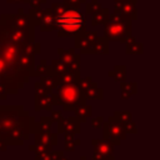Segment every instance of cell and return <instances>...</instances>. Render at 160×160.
<instances>
[{"instance_id":"d4e9b609","label":"cell","mask_w":160,"mask_h":160,"mask_svg":"<svg viewBox=\"0 0 160 160\" xmlns=\"http://www.w3.org/2000/svg\"><path fill=\"white\" fill-rule=\"evenodd\" d=\"M9 2H14V1H25V0H8Z\"/></svg>"},{"instance_id":"6da1fadb","label":"cell","mask_w":160,"mask_h":160,"mask_svg":"<svg viewBox=\"0 0 160 160\" xmlns=\"http://www.w3.org/2000/svg\"><path fill=\"white\" fill-rule=\"evenodd\" d=\"M11 15H9V20ZM29 29L0 20V81L6 92L15 94L28 81L39 45L30 44Z\"/></svg>"},{"instance_id":"ffe728a7","label":"cell","mask_w":160,"mask_h":160,"mask_svg":"<svg viewBox=\"0 0 160 160\" xmlns=\"http://www.w3.org/2000/svg\"><path fill=\"white\" fill-rule=\"evenodd\" d=\"M102 122H104V119H102L101 116L95 118V119L91 120V125H92V128H95V129H99V128L102 125Z\"/></svg>"},{"instance_id":"4316f807","label":"cell","mask_w":160,"mask_h":160,"mask_svg":"<svg viewBox=\"0 0 160 160\" xmlns=\"http://www.w3.org/2000/svg\"><path fill=\"white\" fill-rule=\"evenodd\" d=\"M106 160H115V158L112 156V158H110V159H106Z\"/></svg>"},{"instance_id":"cb8c5ba5","label":"cell","mask_w":160,"mask_h":160,"mask_svg":"<svg viewBox=\"0 0 160 160\" xmlns=\"http://www.w3.org/2000/svg\"><path fill=\"white\" fill-rule=\"evenodd\" d=\"M59 160H68V158H66V156H65V155H62V156H61V158H60V159H59Z\"/></svg>"},{"instance_id":"8992f818","label":"cell","mask_w":160,"mask_h":160,"mask_svg":"<svg viewBox=\"0 0 160 160\" xmlns=\"http://www.w3.org/2000/svg\"><path fill=\"white\" fill-rule=\"evenodd\" d=\"M102 135L104 140L110 141L114 146L120 145V142L126 138V132L122 128V124L115 120L112 116L109 118L106 122H102Z\"/></svg>"},{"instance_id":"e0dca14e","label":"cell","mask_w":160,"mask_h":160,"mask_svg":"<svg viewBox=\"0 0 160 160\" xmlns=\"http://www.w3.org/2000/svg\"><path fill=\"white\" fill-rule=\"evenodd\" d=\"M122 128H124V130H125V132L126 134H135L136 132V125L130 120V121H128V122H124L122 124Z\"/></svg>"},{"instance_id":"2e32d148","label":"cell","mask_w":160,"mask_h":160,"mask_svg":"<svg viewBox=\"0 0 160 160\" xmlns=\"http://www.w3.org/2000/svg\"><path fill=\"white\" fill-rule=\"evenodd\" d=\"M112 118L115 120H118L119 122L124 124V122H128V121L131 120V114L129 111H115Z\"/></svg>"},{"instance_id":"603a6c76","label":"cell","mask_w":160,"mask_h":160,"mask_svg":"<svg viewBox=\"0 0 160 160\" xmlns=\"http://www.w3.org/2000/svg\"><path fill=\"white\" fill-rule=\"evenodd\" d=\"M6 148H8V145L5 144V141L4 140H0V151H5Z\"/></svg>"},{"instance_id":"9a60e30c","label":"cell","mask_w":160,"mask_h":160,"mask_svg":"<svg viewBox=\"0 0 160 160\" xmlns=\"http://www.w3.org/2000/svg\"><path fill=\"white\" fill-rule=\"evenodd\" d=\"M64 135H65V146H64V149L66 151H74L76 149V146H79L81 144V141L79 139H75V134L66 132Z\"/></svg>"},{"instance_id":"44dd1931","label":"cell","mask_w":160,"mask_h":160,"mask_svg":"<svg viewBox=\"0 0 160 160\" xmlns=\"http://www.w3.org/2000/svg\"><path fill=\"white\" fill-rule=\"evenodd\" d=\"M84 0H65V4H68V5H71V6H79L80 5V2H82Z\"/></svg>"},{"instance_id":"ac0fdd59","label":"cell","mask_w":160,"mask_h":160,"mask_svg":"<svg viewBox=\"0 0 160 160\" xmlns=\"http://www.w3.org/2000/svg\"><path fill=\"white\" fill-rule=\"evenodd\" d=\"M62 155H64V151H62V150H58V151L51 150V151L49 152V159H50V160H59Z\"/></svg>"},{"instance_id":"4fadbf2b","label":"cell","mask_w":160,"mask_h":160,"mask_svg":"<svg viewBox=\"0 0 160 160\" xmlns=\"http://www.w3.org/2000/svg\"><path fill=\"white\" fill-rule=\"evenodd\" d=\"M74 111H75L76 118L80 120V122H85L86 119L91 115V106L86 104H80L74 108Z\"/></svg>"},{"instance_id":"8fae6325","label":"cell","mask_w":160,"mask_h":160,"mask_svg":"<svg viewBox=\"0 0 160 160\" xmlns=\"http://www.w3.org/2000/svg\"><path fill=\"white\" fill-rule=\"evenodd\" d=\"M134 1L132 0H116L115 1V9H116V14L122 15V16H128L130 19L135 18V6H134Z\"/></svg>"},{"instance_id":"5b68a950","label":"cell","mask_w":160,"mask_h":160,"mask_svg":"<svg viewBox=\"0 0 160 160\" xmlns=\"http://www.w3.org/2000/svg\"><path fill=\"white\" fill-rule=\"evenodd\" d=\"M21 106H1L0 108V140H6L11 130L15 128L21 112Z\"/></svg>"},{"instance_id":"277c9868","label":"cell","mask_w":160,"mask_h":160,"mask_svg":"<svg viewBox=\"0 0 160 160\" xmlns=\"http://www.w3.org/2000/svg\"><path fill=\"white\" fill-rule=\"evenodd\" d=\"M131 19L119 14L108 19L105 26V36L112 41H126L130 39Z\"/></svg>"},{"instance_id":"ba28073f","label":"cell","mask_w":160,"mask_h":160,"mask_svg":"<svg viewBox=\"0 0 160 160\" xmlns=\"http://www.w3.org/2000/svg\"><path fill=\"white\" fill-rule=\"evenodd\" d=\"M58 131L60 134H66V132H71V134H80L81 129H80V120L76 116H71V118H66L62 119L61 121L58 122Z\"/></svg>"},{"instance_id":"3957f363","label":"cell","mask_w":160,"mask_h":160,"mask_svg":"<svg viewBox=\"0 0 160 160\" xmlns=\"http://www.w3.org/2000/svg\"><path fill=\"white\" fill-rule=\"evenodd\" d=\"M85 100L80 86L74 82H64L58 89V95L54 98V105H62L64 110H74L76 105L85 104Z\"/></svg>"},{"instance_id":"5bb4252c","label":"cell","mask_w":160,"mask_h":160,"mask_svg":"<svg viewBox=\"0 0 160 160\" xmlns=\"http://www.w3.org/2000/svg\"><path fill=\"white\" fill-rule=\"evenodd\" d=\"M29 149L35 152L34 160H40L45 154H48V152H50L52 150V146H45V145H41V144H34V145L29 146Z\"/></svg>"},{"instance_id":"d6986e66","label":"cell","mask_w":160,"mask_h":160,"mask_svg":"<svg viewBox=\"0 0 160 160\" xmlns=\"http://www.w3.org/2000/svg\"><path fill=\"white\" fill-rule=\"evenodd\" d=\"M50 120L54 121V122H59L62 120V114L61 111H52L51 115H50Z\"/></svg>"},{"instance_id":"7c38bea8","label":"cell","mask_w":160,"mask_h":160,"mask_svg":"<svg viewBox=\"0 0 160 160\" xmlns=\"http://www.w3.org/2000/svg\"><path fill=\"white\" fill-rule=\"evenodd\" d=\"M35 144H41L45 146H55L58 144V135L51 132H36Z\"/></svg>"},{"instance_id":"484cf974","label":"cell","mask_w":160,"mask_h":160,"mask_svg":"<svg viewBox=\"0 0 160 160\" xmlns=\"http://www.w3.org/2000/svg\"><path fill=\"white\" fill-rule=\"evenodd\" d=\"M80 160H86V158H85V156H81V158H80Z\"/></svg>"},{"instance_id":"9c48e42d","label":"cell","mask_w":160,"mask_h":160,"mask_svg":"<svg viewBox=\"0 0 160 160\" xmlns=\"http://www.w3.org/2000/svg\"><path fill=\"white\" fill-rule=\"evenodd\" d=\"M35 20H38L36 24H39L41 31H51L56 28L55 18H54V14H52L51 9H46L44 11H40L39 18H36Z\"/></svg>"},{"instance_id":"7402d4cb","label":"cell","mask_w":160,"mask_h":160,"mask_svg":"<svg viewBox=\"0 0 160 160\" xmlns=\"http://www.w3.org/2000/svg\"><path fill=\"white\" fill-rule=\"evenodd\" d=\"M25 1H29V2H31L34 6H36V5H40L41 2H44L45 0H25Z\"/></svg>"},{"instance_id":"30bf717a","label":"cell","mask_w":160,"mask_h":160,"mask_svg":"<svg viewBox=\"0 0 160 160\" xmlns=\"http://www.w3.org/2000/svg\"><path fill=\"white\" fill-rule=\"evenodd\" d=\"M49 89H44L42 91H38L35 96V109L39 110H51L54 105V98L48 91Z\"/></svg>"},{"instance_id":"52a82bcc","label":"cell","mask_w":160,"mask_h":160,"mask_svg":"<svg viewBox=\"0 0 160 160\" xmlns=\"http://www.w3.org/2000/svg\"><path fill=\"white\" fill-rule=\"evenodd\" d=\"M91 144H92V149H94L91 160H106V159H110L114 156L112 155L114 145L110 141L104 140V139H101V140L92 139Z\"/></svg>"},{"instance_id":"7a4b0ae2","label":"cell","mask_w":160,"mask_h":160,"mask_svg":"<svg viewBox=\"0 0 160 160\" xmlns=\"http://www.w3.org/2000/svg\"><path fill=\"white\" fill-rule=\"evenodd\" d=\"M59 36H74L85 34V19L76 6L68 4H52L51 9Z\"/></svg>"}]
</instances>
